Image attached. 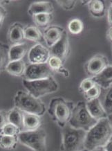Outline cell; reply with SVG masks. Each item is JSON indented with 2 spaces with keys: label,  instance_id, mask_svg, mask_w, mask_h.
<instances>
[{
  "label": "cell",
  "instance_id": "1",
  "mask_svg": "<svg viewBox=\"0 0 112 151\" xmlns=\"http://www.w3.org/2000/svg\"><path fill=\"white\" fill-rule=\"evenodd\" d=\"M111 137L112 129L108 119H101L87 132L85 148L93 151L98 148L104 147Z\"/></svg>",
  "mask_w": 112,
  "mask_h": 151
},
{
  "label": "cell",
  "instance_id": "2",
  "mask_svg": "<svg viewBox=\"0 0 112 151\" xmlns=\"http://www.w3.org/2000/svg\"><path fill=\"white\" fill-rule=\"evenodd\" d=\"M74 106L75 104L73 101L62 97H55L50 101L48 113L52 120L62 128L69 124Z\"/></svg>",
  "mask_w": 112,
  "mask_h": 151
},
{
  "label": "cell",
  "instance_id": "3",
  "mask_svg": "<svg viewBox=\"0 0 112 151\" xmlns=\"http://www.w3.org/2000/svg\"><path fill=\"white\" fill-rule=\"evenodd\" d=\"M60 151H82L85 149L87 131L76 129L69 124L62 128Z\"/></svg>",
  "mask_w": 112,
  "mask_h": 151
},
{
  "label": "cell",
  "instance_id": "4",
  "mask_svg": "<svg viewBox=\"0 0 112 151\" xmlns=\"http://www.w3.org/2000/svg\"><path fill=\"white\" fill-rule=\"evenodd\" d=\"M13 101L15 108L23 112L42 116L47 111L45 104L40 99L35 98L27 91H17L14 96Z\"/></svg>",
  "mask_w": 112,
  "mask_h": 151
},
{
  "label": "cell",
  "instance_id": "5",
  "mask_svg": "<svg viewBox=\"0 0 112 151\" xmlns=\"http://www.w3.org/2000/svg\"><path fill=\"white\" fill-rule=\"evenodd\" d=\"M96 119L91 116L86 105V101H80L74 106L69 124L76 129H81L88 132L97 124Z\"/></svg>",
  "mask_w": 112,
  "mask_h": 151
},
{
  "label": "cell",
  "instance_id": "6",
  "mask_svg": "<svg viewBox=\"0 0 112 151\" xmlns=\"http://www.w3.org/2000/svg\"><path fill=\"white\" fill-rule=\"evenodd\" d=\"M23 86L27 92L37 99L53 94L59 89V84L54 77L36 81L22 80Z\"/></svg>",
  "mask_w": 112,
  "mask_h": 151
},
{
  "label": "cell",
  "instance_id": "7",
  "mask_svg": "<svg viewBox=\"0 0 112 151\" xmlns=\"http://www.w3.org/2000/svg\"><path fill=\"white\" fill-rule=\"evenodd\" d=\"M47 134L43 128L33 131H22L18 134L19 142L33 151H47Z\"/></svg>",
  "mask_w": 112,
  "mask_h": 151
},
{
  "label": "cell",
  "instance_id": "8",
  "mask_svg": "<svg viewBox=\"0 0 112 151\" xmlns=\"http://www.w3.org/2000/svg\"><path fill=\"white\" fill-rule=\"evenodd\" d=\"M54 72L48 63L43 64H29L27 65L23 80L36 81L53 77Z\"/></svg>",
  "mask_w": 112,
  "mask_h": 151
},
{
  "label": "cell",
  "instance_id": "9",
  "mask_svg": "<svg viewBox=\"0 0 112 151\" xmlns=\"http://www.w3.org/2000/svg\"><path fill=\"white\" fill-rule=\"evenodd\" d=\"M109 65L107 58L103 54H96L86 62L85 71L89 77L93 78L101 73Z\"/></svg>",
  "mask_w": 112,
  "mask_h": 151
},
{
  "label": "cell",
  "instance_id": "10",
  "mask_svg": "<svg viewBox=\"0 0 112 151\" xmlns=\"http://www.w3.org/2000/svg\"><path fill=\"white\" fill-rule=\"evenodd\" d=\"M51 57L49 49L40 43L36 44L29 49L28 60L30 64H43L47 63Z\"/></svg>",
  "mask_w": 112,
  "mask_h": 151
},
{
  "label": "cell",
  "instance_id": "11",
  "mask_svg": "<svg viewBox=\"0 0 112 151\" xmlns=\"http://www.w3.org/2000/svg\"><path fill=\"white\" fill-rule=\"evenodd\" d=\"M50 53L52 56H55L60 58L64 63L67 61L71 53L69 35L65 32L62 38L55 45L49 48Z\"/></svg>",
  "mask_w": 112,
  "mask_h": 151
},
{
  "label": "cell",
  "instance_id": "12",
  "mask_svg": "<svg viewBox=\"0 0 112 151\" xmlns=\"http://www.w3.org/2000/svg\"><path fill=\"white\" fill-rule=\"evenodd\" d=\"M65 30L63 27L56 25H51L44 30L43 38L46 45L51 48L62 38Z\"/></svg>",
  "mask_w": 112,
  "mask_h": 151
},
{
  "label": "cell",
  "instance_id": "13",
  "mask_svg": "<svg viewBox=\"0 0 112 151\" xmlns=\"http://www.w3.org/2000/svg\"><path fill=\"white\" fill-rule=\"evenodd\" d=\"M24 27L19 22L11 25L8 31V40L11 46L24 42Z\"/></svg>",
  "mask_w": 112,
  "mask_h": 151
},
{
  "label": "cell",
  "instance_id": "14",
  "mask_svg": "<svg viewBox=\"0 0 112 151\" xmlns=\"http://www.w3.org/2000/svg\"><path fill=\"white\" fill-rule=\"evenodd\" d=\"M54 7L53 3L49 1H36L32 3L28 9V13L30 16L39 14H53Z\"/></svg>",
  "mask_w": 112,
  "mask_h": 151
},
{
  "label": "cell",
  "instance_id": "15",
  "mask_svg": "<svg viewBox=\"0 0 112 151\" xmlns=\"http://www.w3.org/2000/svg\"><path fill=\"white\" fill-rule=\"evenodd\" d=\"M86 105L90 114L97 121L107 118V114L103 106L102 105L99 99L89 101H86Z\"/></svg>",
  "mask_w": 112,
  "mask_h": 151
},
{
  "label": "cell",
  "instance_id": "16",
  "mask_svg": "<svg viewBox=\"0 0 112 151\" xmlns=\"http://www.w3.org/2000/svg\"><path fill=\"white\" fill-rule=\"evenodd\" d=\"M24 122L22 131H33L40 128L42 126L41 116L23 112Z\"/></svg>",
  "mask_w": 112,
  "mask_h": 151
},
{
  "label": "cell",
  "instance_id": "17",
  "mask_svg": "<svg viewBox=\"0 0 112 151\" xmlns=\"http://www.w3.org/2000/svg\"><path fill=\"white\" fill-rule=\"evenodd\" d=\"M86 5L88 6V9L91 15L93 17L101 18L106 14L105 4L102 0H91L87 1Z\"/></svg>",
  "mask_w": 112,
  "mask_h": 151
},
{
  "label": "cell",
  "instance_id": "18",
  "mask_svg": "<svg viewBox=\"0 0 112 151\" xmlns=\"http://www.w3.org/2000/svg\"><path fill=\"white\" fill-rule=\"evenodd\" d=\"M95 84L101 88H107L112 85V65H109L98 75L93 77Z\"/></svg>",
  "mask_w": 112,
  "mask_h": 151
},
{
  "label": "cell",
  "instance_id": "19",
  "mask_svg": "<svg viewBox=\"0 0 112 151\" xmlns=\"http://www.w3.org/2000/svg\"><path fill=\"white\" fill-rule=\"evenodd\" d=\"M28 52V46L25 42L11 46L9 49L10 62L23 60Z\"/></svg>",
  "mask_w": 112,
  "mask_h": 151
},
{
  "label": "cell",
  "instance_id": "20",
  "mask_svg": "<svg viewBox=\"0 0 112 151\" xmlns=\"http://www.w3.org/2000/svg\"><path fill=\"white\" fill-rule=\"evenodd\" d=\"M99 100L107 115L112 114V85L107 88H101Z\"/></svg>",
  "mask_w": 112,
  "mask_h": 151
},
{
  "label": "cell",
  "instance_id": "21",
  "mask_svg": "<svg viewBox=\"0 0 112 151\" xmlns=\"http://www.w3.org/2000/svg\"><path fill=\"white\" fill-rule=\"evenodd\" d=\"M27 65L23 60L10 62L6 68V71L10 75L17 77H23Z\"/></svg>",
  "mask_w": 112,
  "mask_h": 151
},
{
  "label": "cell",
  "instance_id": "22",
  "mask_svg": "<svg viewBox=\"0 0 112 151\" xmlns=\"http://www.w3.org/2000/svg\"><path fill=\"white\" fill-rule=\"evenodd\" d=\"M47 63L54 73H58L65 78H68L69 76V71L67 69L65 68L64 65L65 63L60 58L51 55Z\"/></svg>",
  "mask_w": 112,
  "mask_h": 151
},
{
  "label": "cell",
  "instance_id": "23",
  "mask_svg": "<svg viewBox=\"0 0 112 151\" xmlns=\"http://www.w3.org/2000/svg\"><path fill=\"white\" fill-rule=\"evenodd\" d=\"M8 120L9 123L18 127L21 131L23 130L24 114L23 112H22L19 109L14 107L13 109L8 111Z\"/></svg>",
  "mask_w": 112,
  "mask_h": 151
},
{
  "label": "cell",
  "instance_id": "24",
  "mask_svg": "<svg viewBox=\"0 0 112 151\" xmlns=\"http://www.w3.org/2000/svg\"><path fill=\"white\" fill-rule=\"evenodd\" d=\"M24 38L27 40L35 42L42 41L43 33H42L40 29L35 26H27L24 27Z\"/></svg>",
  "mask_w": 112,
  "mask_h": 151
},
{
  "label": "cell",
  "instance_id": "25",
  "mask_svg": "<svg viewBox=\"0 0 112 151\" xmlns=\"http://www.w3.org/2000/svg\"><path fill=\"white\" fill-rule=\"evenodd\" d=\"M19 142L18 136L0 134V148L6 150H13L17 148Z\"/></svg>",
  "mask_w": 112,
  "mask_h": 151
},
{
  "label": "cell",
  "instance_id": "26",
  "mask_svg": "<svg viewBox=\"0 0 112 151\" xmlns=\"http://www.w3.org/2000/svg\"><path fill=\"white\" fill-rule=\"evenodd\" d=\"M53 19V14H39L33 17V22L35 27L40 29H47Z\"/></svg>",
  "mask_w": 112,
  "mask_h": 151
},
{
  "label": "cell",
  "instance_id": "27",
  "mask_svg": "<svg viewBox=\"0 0 112 151\" xmlns=\"http://www.w3.org/2000/svg\"><path fill=\"white\" fill-rule=\"evenodd\" d=\"M10 46L0 42V74L6 70V66L10 63Z\"/></svg>",
  "mask_w": 112,
  "mask_h": 151
},
{
  "label": "cell",
  "instance_id": "28",
  "mask_svg": "<svg viewBox=\"0 0 112 151\" xmlns=\"http://www.w3.org/2000/svg\"><path fill=\"white\" fill-rule=\"evenodd\" d=\"M67 28L71 34L79 35L83 32L84 29V24L80 19L73 18L68 24Z\"/></svg>",
  "mask_w": 112,
  "mask_h": 151
},
{
  "label": "cell",
  "instance_id": "29",
  "mask_svg": "<svg viewBox=\"0 0 112 151\" xmlns=\"http://www.w3.org/2000/svg\"><path fill=\"white\" fill-rule=\"evenodd\" d=\"M101 93V87L95 84V86H93L91 89L88 90L87 92L84 93V97H85V100L87 101H89L91 100H94V99H99L100 95Z\"/></svg>",
  "mask_w": 112,
  "mask_h": 151
},
{
  "label": "cell",
  "instance_id": "30",
  "mask_svg": "<svg viewBox=\"0 0 112 151\" xmlns=\"http://www.w3.org/2000/svg\"><path fill=\"white\" fill-rule=\"evenodd\" d=\"M22 132L20 129L15 125L8 123L1 130L0 134L9 135V136H18V134Z\"/></svg>",
  "mask_w": 112,
  "mask_h": 151
},
{
  "label": "cell",
  "instance_id": "31",
  "mask_svg": "<svg viewBox=\"0 0 112 151\" xmlns=\"http://www.w3.org/2000/svg\"><path fill=\"white\" fill-rule=\"evenodd\" d=\"M95 85V81H93V78L91 77H88V78L84 79V80L80 83V84L79 85L78 89L79 92L84 94L86 92H87L88 90H89L90 89H91L92 87Z\"/></svg>",
  "mask_w": 112,
  "mask_h": 151
},
{
  "label": "cell",
  "instance_id": "32",
  "mask_svg": "<svg viewBox=\"0 0 112 151\" xmlns=\"http://www.w3.org/2000/svg\"><path fill=\"white\" fill-rule=\"evenodd\" d=\"M77 1H73V0H69V1H66V0H57L56 1V3L60 6L62 9L66 10V11H71L73 9L76 4Z\"/></svg>",
  "mask_w": 112,
  "mask_h": 151
},
{
  "label": "cell",
  "instance_id": "33",
  "mask_svg": "<svg viewBox=\"0 0 112 151\" xmlns=\"http://www.w3.org/2000/svg\"><path fill=\"white\" fill-rule=\"evenodd\" d=\"M8 123V111L0 110V132Z\"/></svg>",
  "mask_w": 112,
  "mask_h": 151
},
{
  "label": "cell",
  "instance_id": "34",
  "mask_svg": "<svg viewBox=\"0 0 112 151\" xmlns=\"http://www.w3.org/2000/svg\"><path fill=\"white\" fill-rule=\"evenodd\" d=\"M7 15L6 10L3 6H0V29L2 27L3 24L4 22L6 17Z\"/></svg>",
  "mask_w": 112,
  "mask_h": 151
},
{
  "label": "cell",
  "instance_id": "35",
  "mask_svg": "<svg viewBox=\"0 0 112 151\" xmlns=\"http://www.w3.org/2000/svg\"><path fill=\"white\" fill-rule=\"evenodd\" d=\"M107 20L109 27H112V5L111 4L108 7L107 10Z\"/></svg>",
  "mask_w": 112,
  "mask_h": 151
},
{
  "label": "cell",
  "instance_id": "36",
  "mask_svg": "<svg viewBox=\"0 0 112 151\" xmlns=\"http://www.w3.org/2000/svg\"><path fill=\"white\" fill-rule=\"evenodd\" d=\"M105 151H112V137L109 139L105 146L103 147Z\"/></svg>",
  "mask_w": 112,
  "mask_h": 151
},
{
  "label": "cell",
  "instance_id": "37",
  "mask_svg": "<svg viewBox=\"0 0 112 151\" xmlns=\"http://www.w3.org/2000/svg\"><path fill=\"white\" fill-rule=\"evenodd\" d=\"M106 35H107V39L112 43V27H109V29L107 31V33H106Z\"/></svg>",
  "mask_w": 112,
  "mask_h": 151
},
{
  "label": "cell",
  "instance_id": "38",
  "mask_svg": "<svg viewBox=\"0 0 112 151\" xmlns=\"http://www.w3.org/2000/svg\"><path fill=\"white\" fill-rule=\"evenodd\" d=\"M107 119H108V120H109V124H110V125H111V129H112V114L108 115Z\"/></svg>",
  "mask_w": 112,
  "mask_h": 151
},
{
  "label": "cell",
  "instance_id": "39",
  "mask_svg": "<svg viewBox=\"0 0 112 151\" xmlns=\"http://www.w3.org/2000/svg\"><path fill=\"white\" fill-rule=\"evenodd\" d=\"M11 1H0V6H4V5L8 4H9Z\"/></svg>",
  "mask_w": 112,
  "mask_h": 151
},
{
  "label": "cell",
  "instance_id": "40",
  "mask_svg": "<svg viewBox=\"0 0 112 151\" xmlns=\"http://www.w3.org/2000/svg\"><path fill=\"white\" fill-rule=\"evenodd\" d=\"M93 151H105V149H104L103 147H101V148H98L96 149H95V150Z\"/></svg>",
  "mask_w": 112,
  "mask_h": 151
},
{
  "label": "cell",
  "instance_id": "41",
  "mask_svg": "<svg viewBox=\"0 0 112 151\" xmlns=\"http://www.w3.org/2000/svg\"><path fill=\"white\" fill-rule=\"evenodd\" d=\"M82 151H89V150H88L87 149H85H85H84V150H83Z\"/></svg>",
  "mask_w": 112,
  "mask_h": 151
},
{
  "label": "cell",
  "instance_id": "42",
  "mask_svg": "<svg viewBox=\"0 0 112 151\" xmlns=\"http://www.w3.org/2000/svg\"><path fill=\"white\" fill-rule=\"evenodd\" d=\"M110 4H111L112 5V1H111V2H110Z\"/></svg>",
  "mask_w": 112,
  "mask_h": 151
},
{
  "label": "cell",
  "instance_id": "43",
  "mask_svg": "<svg viewBox=\"0 0 112 151\" xmlns=\"http://www.w3.org/2000/svg\"><path fill=\"white\" fill-rule=\"evenodd\" d=\"M55 151H60V150H55Z\"/></svg>",
  "mask_w": 112,
  "mask_h": 151
}]
</instances>
